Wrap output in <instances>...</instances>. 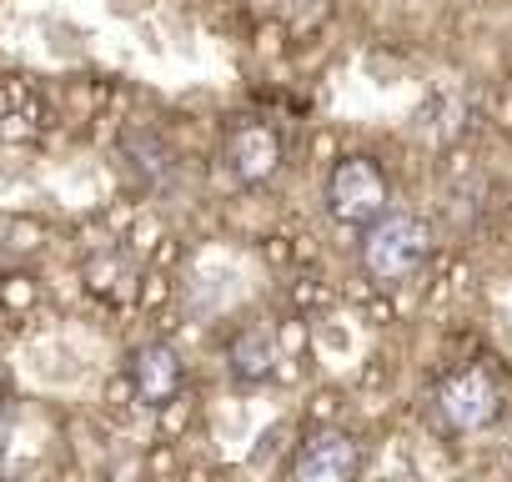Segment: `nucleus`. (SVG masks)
<instances>
[{"instance_id": "obj_1", "label": "nucleus", "mask_w": 512, "mask_h": 482, "mask_svg": "<svg viewBox=\"0 0 512 482\" xmlns=\"http://www.w3.org/2000/svg\"><path fill=\"white\" fill-rule=\"evenodd\" d=\"M427 252H432V231L412 211H382L362 236V267L382 287H397V282L417 277Z\"/></svg>"}, {"instance_id": "obj_2", "label": "nucleus", "mask_w": 512, "mask_h": 482, "mask_svg": "<svg viewBox=\"0 0 512 482\" xmlns=\"http://www.w3.org/2000/svg\"><path fill=\"white\" fill-rule=\"evenodd\" d=\"M432 417L442 432H457V437H472V432H487L497 417H502V387L487 367H462L452 377L437 382L432 392Z\"/></svg>"}, {"instance_id": "obj_3", "label": "nucleus", "mask_w": 512, "mask_h": 482, "mask_svg": "<svg viewBox=\"0 0 512 482\" xmlns=\"http://www.w3.org/2000/svg\"><path fill=\"white\" fill-rule=\"evenodd\" d=\"M387 176L372 156H347L332 166L327 176V211L342 221V226H372L382 211H387Z\"/></svg>"}, {"instance_id": "obj_4", "label": "nucleus", "mask_w": 512, "mask_h": 482, "mask_svg": "<svg viewBox=\"0 0 512 482\" xmlns=\"http://www.w3.org/2000/svg\"><path fill=\"white\" fill-rule=\"evenodd\" d=\"M277 166H282V136H277L267 121H241V126L226 136V171H231L241 186L272 181Z\"/></svg>"}, {"instance_id": "obj_5", "label": "nucleus", "mask_w": 512, "mask_h": 482, "mask_svg": "<svg viewBox=\"0 0 512 482\" xmlns=\"http://www.w3.org/2000/svg\"><path fill=\"white\" fill-rule=\"evenodd\" d=\"M362 472V447L347 432H317L302 442L292 477L297 482H352Z\"/></svg>"}, {"instance_id": "obj_6", "label": "nucleus", "mask_w": 512, "mask_h": 482, "mask_svg": "<svg viewBox=\"0 0 512 482\" xmlns=\"http://www.w3.org/2000/svg\"><path fill=\"white\" fill-rule=\"evenodd\" d=\"M131 387H136V397H141L146 407L171 402L176 387H181V362H176V352H171L166 342L136 347V357H131Z\"/></svg>"}, {"instance_id": "obj_7", "label": "nucleus", "mask_w": 512, "mask_h": 482, "mask_svg": "<svg viewBox=\"0 0 512 482\" xmlns=\"http://www.w3.org/2000/svg\"><path fill=\"white\" fill-rule=\"evenodd\" d=\"M226 372L241 382V387H262L272 372H277V342L267 327H246L231 337L226 347Z\"/></svg>"}, {"instance_id": "obj_8", "label": "nucleus", "mask_w": 512, "mask_h": 482, "mask_svg": "<svg viewBox=\"0 0 512 482\" xmlns=\"http://www.w3.org/2000/svg\"><path fill=\"white\" fill-rule=\"evenodd\" d=\"M11 452H16V432H11V422H0V472L11 467Z\"/></svg>"}, {"instance_id": "obj_9", "label": "nucleus", "mask_w": 512, "mask_h": 482, "mask_svg": "<svg viewBox=\"0 0 512 482\" xmlns=\"http://www.w3.org/2000/svg\"><path fill=\"white\" fill-rule=\"evenodd\" d=\"M507 462H512V442H507Z\"/></svg>"}]
</instances>
